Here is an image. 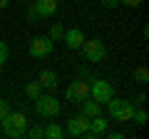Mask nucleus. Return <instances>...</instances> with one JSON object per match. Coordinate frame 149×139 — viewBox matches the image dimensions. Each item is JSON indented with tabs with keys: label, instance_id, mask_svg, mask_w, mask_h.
Returning a JSON list of instances; mask_svg holds the SVG:
<instances>
[{
	"label": "nucleus",
	"instance_id": "f257e3e1",
	"mask_svg": "<svg viewBox=\"0 0 149 139\" xmlns=\"http://www.w3.org/2000/svg\"><path fill=\"white\" fill-rule=\"evenodd\" d=\"M27 124H30V119H27L22 112H13L10 109V114L0 122V134L8 137V139H22L25 137Z\"/></svg>",
	"mask_w": 149,
	"mask_h": 139
},
{
	"label": "nucleus",
	"instance_id": "f03ea898",
	"mask_svg": "<svg viewBox=\"0 0 149 139\" xmlns=\"http://www.w3.org/2000/svg\"><path fill=\"white\" fill-rule=\"evenodd\" d=\"M107 114H109V119H114V122H132V114H134V104L132 99H119V97H112L109 102H107Z\"/></svg>",
	"mask_w": 149,
	"mask_h": 139
},
{
	"label": "nucleus",
	"instance_id": "7ed1b4c3",
	"mask_svg": "<svg viewBox=\"0 0 149 139\" xmlns=\"http://www.w3.org/2000/svg\"><path fill=\"white\" fill-rule=\"evenodd\" d=\"M35 102V114L42 119H55L60 114V109H62V104H60V99H55L52 95H40Z\"/></svg>",
	"mask_w": 149,
	"mask_h": 139
},
{
	"label": "nucleus",
	"instance_id": "20e7f679",
	"mask_svg": "<svg viewBox=\"0 0 149 139\" xmlns=\"http://www.w3.org/2000/svg\"><path fill=\"white\" fill-rule=\"evenodd\" d=\"M80 52H82V57H85V62H90V65H97V62H102V60L107 57L104 42H102V40H97V38H92V40L85 38Z\"/></svg>",
	"mask_w": 149,
	"mask_h": 139
},
{
	"label": "nucleus",
	"instance_id": "39448f33",
	"mask_svg": "<svg viewBox=\"0 0 149 139\" xmlns=\"http://www.w3.org/2000/svg\"><path fill=\"white\" fill-rule=\"evenodd\" d=\"M90 97V77H80V80H72L65 90V99L72 102V104H80L82 99Z\"/></svg>",
	"mask_w": 149,
	"mask_h": 139
},
{
	"label": "nucleus",
	"instance_id": "423d86ee",
	"mask_svg": "<svg viewBox=\"0 0 149 139\" xmlns=\"http://www.w3.org/2000/svg\"><path fill=\"white\" fill-rule=\"evenodd\" d=\"M90 97H92V99H97L100 104H107V102L114 97V87H112V82L97 80V77L90 75Z\"/></svg>",
	"mask_w": 149,
	"mask_h": 139
},
{
	"label": "nucleus",
	"instance_id": "0eeeda50",
	"mask_svg": "<svg viewBox=\"0 0 149 139\" xmlns=\"http://www.w3.org/2000/svg\"><path fill=\"white\" fill-rule=\"evenodd\" d=\"M55 50V40H50L47 35H35V38L30 40V47H27V52H30V57L35 60H45L50 57Z\"/></svg>",
	"mask_w": 149,
	"mask_h": 139
},
{
	"label": "nucleus",
	"instance_id": "6e6552de",
	"mask_svg": "<svg viewBox=\"0 0 149 139\" xmlns=\"http://www.w3.org/2000/svg\"><path fill=\"white\" fill-rule=\"evenodd\" d=\"M60 3L57 0H35V5L27 10V17H40V20H47V17H52L55 13H57Z\"/></svg>",
	"mask_w": 149,
	"mask_h": 139
},
{
	"label": "nucleus",
	"instance_id": "1a4fd4ad",
	"mask_svg": "<svg viewBox=\"0 0 149 139\" xmlns=\"http://www.w3.org/2000/svg\"><path fill=\"white\" fill-rule=\"evenodd\" d=\"M90 129V117H85V114H74L72 119H67V124H65V137H82V134Z\"/></svg>",
	"mask_w": 149,
	"mask_h": 139
},
{
	"label": "nucleus",
	"instance_id": "9d476101",
	"mask_svg": "<svg viewBox=\"0 0 149 139\" xmlns=\"http://www.w3.org/2000/svg\"><path fill=\"white\" fill-rule=\"evenodd\" d=\"M62 42L67 45L70 50H80V47H82V42H85V32H82L80 27H70V30H65Z\"/></svg>",
	"mask_w": 149,
	"mask_h": 139
},
{
	"label": "nucleus",
	"instance_id": "9b49d317",
	"mask_svg": "<svg viewBox=\"0 0 149 139\" xmlns=\"http://www.w3.org/2000/svg\"><path fill=\"white\" fill-rule=\"evenodd\" d=\"M37 82H40V87L42 90H47V92H52V90H57V85H60V75L55 72V70H42L40 75H37Z\"/></svg>",
	"mask_w": 149,
	"mask_h": 139
},
{
	"label": "nucleus",
	"instance_id": "f8f14e48",
	"mask_svg": "<svg viewBox=\"0 0 149 139\" xmlns=\"http://www.w3.org/2000/svg\"><path fill=\"white\" fill-rule=\"evenodd\" d=\"M80 112L85 114V117H90V119H92V117H97V114H102L104 109H102V104H100L97 99L87 97V99H82V102H80Z\"/></svg>",
	"mask_w": 149,
	"mask_h": 139
},
{
	"label": "nucleus",
	"instance_id": "ddd939ff",
	"mask_svg": "<svg viewBox=\"0 0 149 139\" xmlns=\"http://www.w3.org/2000/svg\"><path fill=\"white\" fill-rule=\"evenodd\" d=\"M107 129H109V117H104V114H97V117L90 119V132L95 134V137L104 134Z\"/></svg>",
	"mask_w": 149,
	"mask_h": 139
},
{
	"label": "nucleus",
	"instance_id": "4468645a",
	"mask_svg": "<svg viewBox=\"0 0 149 139\" xmlns=\"http://www.w3.org/2000/svg\"><path fill=\"white\" fill-rule=\"evenodd\" d=\"M42 132H45V139H62L65 137V129L60 127L57 122H47L42 127Z\"/></svg>",
	"mask_w": 149,
	"mask_h": 139
},
{
	"label": "nucleus",
	"instance_id": "2eb2a0df",
	"mask_svg": "<svg viewBox=\"0 0 149 139\" xmlns=\"http://www.w3.org/2000/svg\"><path fill=\"white\" fill-rule=\"evenodd\" d=\"M132 80L137 82L139 87H144L149 82V67L147 65H139V67H134V72H132Z\"/></svg>",
	"mask_w": 149,
	"mask_h": 139
},
{
	"label": "nucleus",
	"instance_id": "dca6fc26",
	"mask_svg": "<svg viewBox=\"0 0 149 139\" xmlns=\"http://www.w3.org/2000/svg\"><path fill=\"white\" fill-rule=\"evenodd\" d=\"M25 95H27V99H37V97L42 95V87H40V82H37V80L27 82V85H25Z\"/></svg>",
	"mask_w": 149,
	"mask_h": 139
},
{
	"label": "nucleus",
	"instance_id": "f3484780",
	"mask_svg": "<svg viewBox=\"0 0 149 139\" xmlns=\"http://www.w3.org/2000/svg\"><path fill=\"white\" fill-rule=\"evenodd\" d=\"M147 119H149L147 109H144V107H134V114H132V122L137 124V127H144V124H147Z\"/></svg>",
	"mask_w": 149,
	"mask_h": 139
},
{
	"label": "nucleus",
	"instance_id": "a211bd4d",
	"mask_svg": "<svg viewBox=\"0 0 149 139\" xmlns=\"http://www.w3.org/2000/svg\"><path fill=\"white\" fill-rule=\"evenodd\" d=\"M62 35H65V27L60 25V22H52V25H50L47 38H50V40H62Z\"/></svg>",
	"mask_w": 149,
	"mask_h": 139
},
{
	"label": "nucleus",
	"instance_id": "6ab92c4d",
	"mask_svg": "<svg viewBox=\"0 0 149 139\" xmlns=\"http://www.w3.org/2000/svg\"><path fill=\"white\" fill-rule=\"evenodd\" d=\"M25 137H30V139H45V132H42V127H40V124H35V127H30V124H27Z\"/></svg>",
	"mask_w": 149,
	"mask_h": 139
},
{
	"label": "nucleus",
	"instance_id": "aec40b11",
	"mask_svg": "<svg viewBox=\"0 0 149 139\" xmlns=\"http://www.w3.org/2000/svg\"><path fill=\"white\" fill-rule=\"evenodd\" d=\"M8 114H10V102L0 97V122H3V119H5Z\"/></svg>",
	"mask_w": 149,
	"mask_h": 139
},
{
	"label": "nucleus",
	"instance_id": "412c9836",
	"mask_svg": "<svg viewBox=\"0 0 149 139\" xmlns=\"http://www.w3.org/2000/svg\"><path fill=\"white\" fill-rule=\"evenodd\" d=\"M8 52H10V50H8V42H5V40H0V67L8 62Z\"/></svg>",
	"mask_w": 149,
	"mask_h": 139
},
{
	"label": "nucleus",
	"instance_id": "4be33fe9",
	"mask_svg": "<svg viewBox=\"0 0 149 139\" xmlns=\"http://www.w3.org/2000/svg\"><path fill=\"white\" fill-rule=\"evenodd\" d=\"M132 104L134 107H144V104H147V92H137V97H134Z\"/></svg>",
	"mask_w": 149,
	"mask_h": 139
},
{
	"label": "nucleus",
	"instance_id": "5701e85b",
	"mask_svg": "<svg viewBox=\"0 0 149 139\" xmlns=\"http://www.w3.org/2000/svg\"><path fill=\"white\" fill-rule=\"evenodd\" d=\"M100 5L104 10H114V8H119V0H100Z\"/></svg>",
	"mask_w": 149,
	"mask_h": 139
},
{
	"label": "nucleus",
	"instance_id": "b1692460",
	"mask_svg": "<svg viewBox=\"0 0 149 139\" xmlns=\"http://www.w3.org/2000/svg\"><path fill=\"white\" fill-rule=\"evenodd\" d=\"M119 5H127V8H137V5H142V0H119Z\"/></svg>",
	"mask_w": 149,
	"mask_h": 139
},
{
	"label": "nucleus",
	"instance_id": "393cba45",
	"mask_svg": "<svg viewBox=\"0 0 149 139\" xmlns=\"http://www.w3.org/2000/svg\"><path fill=\"white\" fill-rule=\"evenodd\" d=\"M107 137H109V139H124V137H127V134H124V132H109V129H107Z\"/></svg>",
	"mask_w": 149,
	"mask_h": 139
},
{
	"label": "nucleus",
	"instance_id": "a878e982",
	"mask_svg": "<svg viewBox=\"0 0 149 139\" xmlns=\"http://www.w3.org/2000/svg\"><path fill=\"white\" fill-rule=\"evenodd\" d=\"M77 75H80V77H90V70H87V67H80V70H77Z\"/></svg>",
	"mask_w": 149,
	"mask_h": 139
},
{
	"label": "nucleus",
	"instance_id": "bb28decb",
	"mask_svg": "<svg viewBox=\"0 0 149 139\" xmlns=\"http://www.w3.org/2000/svg\"><path fill=\"white\" fill-rule=\"evenodd\" d=\"M8 5H10V0H0V10H5Z\"/></svg>",
	"mask_w": 149,
	"mask_h": 139
},
{
	"label": "nucleus",
	"instance_id": "cd10ccee",
	"mask_svg": "<svg viewBox=\"0 0 149 139\" xmlns=\"http://www.w3.org/2000/svg\"><path fill=\"white\" fill-rule=\"evenodd\" d=\"M22 3H25V0H22Z\"/></svg>",
	"mask_w": 149,
	"mask_h": 139
}]
</instances>
